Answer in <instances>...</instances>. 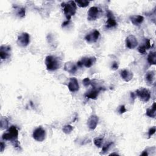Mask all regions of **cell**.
<instances>
[{
  "instance_id": "cell-16",
  "label": "cell",
  "mask_w": 156,
  "mask_h": 156,
  "mask_svg": "<svg viewBox=\"0 0 156 156\" xmlns=\"http://www.w3.org/2000/svg\"><path fill=\"white\" fill-rule=\"evenodd\" d=\"M120 76L125 82H129L132 79L133 73L132 72L130 71L129 69H124L121 71Z\"/></svg>"
},
{
  "instance_id": "cell-24",
  "label": "cell",
  "mask_w": 156,
  "mask_h": 156,
  "mask_svg": "<svg viewBox=\"0 0 156 156\" xmlns=\"http://www.w3.org/2000/svg\"><path fill=\"white\" fill-rule=\"evenodd\" d=\"M62 130L64 133L68 134V133H70L73 131V127L71 126V125H66L63 127Z\"/></svg>"
},
{
  "instance_id": "cell-27",
  "label": "cell",
  "mask_w": 156,
  "mask_h": 156,
  "mask_svg": "<svg viewBox=\"0 0 156 156\" xmlns=\"http://www.w3.org/2000/svg\"><path fill=\"white\" fill-rule=\"evenodd\" d=\"M82 82H83V84L85 87H88L90 84H91V80L90 79L88 78V77H86L83 80H82Z\"/></svg>"
},
{
  "instance_id": "cell-28",
  "label": "cell",
  "mask_w": 156,
  "mask_h": 156,
  "mask_svg": "<svg viewBox=\"0 0 156 156\" xmlns=\"http://www.w3.org/2000/svg\"><path fill=\"white\" fill-rule=\"evenodd\" d=\"M146 48L145 47L144 45H142V46H140V47H138V51H139V52L141 54H144L146 53Z\"/></svg>"
},
{
  "instance_id": "cell-10",
  "label": "cell",
  "mask_w": 156,
  "mask_h": 156,
  "mask_svg": "<svg viewBox=\"0 0 156 156\" xmlns=\"http://www.w3.org/2000/svg\"><path fill=\"white\" fill-rule=\"evenodd\" d=\"M102 89H103L102 87H99L96 88V87H93L92 89H91L90 90H89L85 93V97L89 99H96L100 91H101Z\"/></svg>"
},
{
  "instance_id": "cell-34",
  "label": "cell",
  "mask_w": 156,
  "mask_h": 156,
  "mask_svg": "<svg viewBox=\"0 0 156 156\" xmlns=\"http://www.w3.org/2000/svg\"><path fill=\"white\" fill-rule=\"evenodd\" d=\"M69 21H70V20H66V21H64V22L63 23L62 25V27H65L66 26H67V25L69 24Z\"/></svg>"
},
{
  "instance_id": "cell-15",
  "label": "cell",
  "mask_w": 156,
  "mask_h": 156,
  "mask_svg": "<svg viewBox=\"0 0 156 156\" xmlns=\"http://www.w3.org/2000/svg\"><path fill=\"white\" fill-rule=\"evenodd\" d=\"M83 64V66H85L86 68H90L96 61V58L95 57H83L80 60Z\"/></svg>"
},
{
  "instance_id": "cell-29",
  "label": "cell",
  "mask_w": 156,
  "mask_h": 156,
  "mask_svg": "<svg viewBox=\"0 0 156 156\" xmlns=\"http://www.w3.org/2000/svg\"><path fill=\"white\" fill-rule=\"evenodd\" d=\"M126 112H127V109L126 108L125 105H122L119 106V110H118V112H119V114H122V113H125Z\"/></svg>"
},
{
  "instance_id": "cell-25",
  "label": "cell",
  "mask_w": 156,
  "mask_h": 156,
  "mask_svg": "<svg viewBox=\"0 0 156 156\" xmlns=\"http://www.w3.org/2000/svg\"><path fill=\"white\" fill-rule=\"evenodd\" d=\"M112 144H113V143H112V142H110V143H108L107 144L105 145L104 146H103V147H102V151H101V154H105L108 152L109 148L110 147V146H111Z\"/></svg>"
},
{
  "instance_id": "cell-3",
  "label": "cell",
  "mask_w": 156,
  "mask_h": 156,
  "mask_svg": "<svg viewBox=\"0 0 156 156\" xmlns=\"http://www.w3.org/2000/svg\"><path fill=\"white\" fill-rule=\"evenodd\" d=\"M63 7V12L67 20H70L76 12V4L75 1H69L66 2H62L61 4Z\"/></svg>"
},
{
  "instance_id": "cell-12",
  "label": "cell",
  "mask_w": 156,
  "mask_h": 156,
  "mask_svg": "<svg viewBox=\"0 0 156 156\" xmlns=\"http://www.w3.org/2000/svg\"><path fill=\"white\" fill-rule=\"evenodd\" d=\"M68 88L71 92H76L79 89V85L78 83V81L75 77L70 78L69 80V83L68 85Z\"/></svg>"
},
{
  "instance_id": "cell-30",
  "label": "cell",
  "mask_w": 156,
  "mask_h": 156,
  "mask_svg": "<svg viewBox=\"0 0 156 156\" xmlns=\"http://www.w3.org/2000/svg\"><path fill=\"white\" fill-rule=\"evenodd\" d=\"M155 132V127H151L148 131V136H149V138H150L153 134H154Z\"/></svg>"
},
{
  "instance_id": "cell-4",
  "label": "cell",
  "mask_w": 156,
  "mask_h": 156,
  "mask_svg": "<svg viewBox=\"0 0 156 156\" xmlns=\"http://www.w3.org/2000/svg\"><path fill=\"white\" fill-rule=\"evenodd\" d=\"M136 96L141 101L146 102L151 98V91L145 88H140L136 90Z\"/></svg>"
},
{
  "instance_id": "cell-5",
  "label": "cell",
  "mask_w": 156,
  "mask_h": 156,
  "mask_svg": "<svg viewBox=\"0 0 156 156\" xmlns=\"http://www.w3.org/2000/svg\"><path fill=\"white\" fill-rule=\"evenodd\" d=\"M101 9L99 7L94 6L91 7L88 12L87 19L89 21H94L97 20L101 15Z\"/></svg>"
},
{
  "instance_id": "cell-26",
  "label": "cell",
  "mask_w": 156,
  "mask_h": 156,
  "mask_svg": "<svg viewBox=\"0 0 156 156\" xmlns=\"http://www.w3.org/2000/svg\"><path fill=\"white\" fill-rule=\"evenodd\" d=\"M18 15L21 18L24 17L25 16V9H24V8H20L18 9Z\"/></svg>"
},
{
  "instance_id": "cell-11",
  "label": "cell",
  "mask_w": 156,
  "mask_h": 156,
  "mask_svg": "<svg viewBox=\"0 0 156 156\" xmlns=\"http://www.w3.org/2000/svg\"><path fill=\"white\" fill-rule=\"evenodd\" d=\"M11 47L10 46H1L0 48V57L2 60H5L10 56Z\"/></svg>"
},
{
  "instance_id": "cell-22",
  "label": "cell",
  "mask_w": 156,
  "mask_h": 156,
  "mask_svg": "<svg viewBox=\"0 0 156 156\" xmlns=\"http://www.w3.org/2000/svg\"><path fill=\"white\" fill-rule=\"evenodd\" d=\"M75 2H76V4H77V5H78V6L84 8L88 5L90 1H85V0H79V1H75Z\"/></svg>"
},
{
  "instance_id": "cell-8",
  "label": "cell",
  "mask_w": 156,
  "mask_h": 156,
  "mask_svg": "<svg viewBox=\"0 0 156 156\" xmlns=\"http://www.w3.org/2000/svg\"><path fill=\"white\" fill-rule=\"evenodd\" d=\"M100 36V33L98 30H94L85 37V40L88 43H93L97 41Z\"/></svg>"
},
{
  "instance_id": "cell-2",
  "label": "cell",
  "mask_w": 156,
  "mask_h": 156,
  "mask_svg": "<svg viewBox=\"0 0 156 156\" xmlns=\"http://www.w3.org/2000/svg\"><path fill=\"white\" fill-rule=\"evenodd\" d=\"M61 60L59 58L53 56L48 55L45 58V65L48 71H55L61 66Z\"/></svg>"
},
{
  "instance_id": "cell-7",
  "label": "cell",
  "mask_w": 156,
  "mask_h": 156,
  "mask_svg": "<svg viewBox=\"0 0 156 156\" xmlns=\"http://www.w3.org/2000/svg\"><path fill=\"white\" fill-rule=\"evenodd\" d=\"M32 136L34 140L41 142L45 139L46 132L41 127H39L34 130Z\"/></svg>"
},
{
  "instance_id": "cell-17",
  "label": "cell",
  "mask_w": 156,
  "mask_h": 156,
  "mask_svg": "<svg viewBox=\"0 0 156 156\" xmlns=\"http://www.w3.org/2000/svg\"><path fill=\"white\" fill-rule=\"evenodd\" d=\"M77 66L72 62H66L64 65V69L71 74H74L77 71Z\"/></svg>"
},
{
  "instance_id": "cell-35",
  "label": "cell",
  "mask_w": 156,
  "mask_h": 156,
  "mask_svg": "<svg viewBox=\"0 0 156 156\" xmlns=\"http://www.w3.org/2000/svg\"><path fill=\"white\" fill-rule=\"evenodd\" d=\"M148 155V154L147 153V152H146V151H144V152H143V153L141 154V155Z\"/></svg>"
},
{
  "instance_id": "cell-6",
  "label": "cell",
  "mask_w": 156,
  "mask_h": 156,
  "mask_svg": "<svg viewBox=\"0 0 156 156\" xmlns=\"http://www.w3.org/2000/svg\"><path fill=\"white\" fill-rule=\"evenodd\" d=\"M16 43L20 47L24 48L27 46L30 43V36L26 32H23L18 35Z\"/></svg>"
},
{
  "instance_id": "cell-18",
  "label": "cell",
  "mask_w": 156,
  "mask_h": 156,
  "mask_svg": "<svg viewBox=\"0 0 156 156\" xmlns=\"http://www.w3.org/2000/svg\"><path fill=\"white\" fill-rule=\"evenodd\" d=\"M130 20L135 26L140 25L144 21V17L141 15H132L130 17Z\"/></svg>"
},
{
  "instance_id": "cell-1",
  "label": "cell",
  "mask_w": 156,
  "mask_h": 156,
  "mask_svg": "<svg viewBox=\"0 0 156 156\" xmlns=\"http://www.w3.org/2000/svg\"><path fill=\"white\" fill-rule=\"evenodd\" d=\"M18 131L16 127L14 126H12L6 132L3 133V135H2V138L4 140L10 141L15 147H20V146L18 141Z\"/></svg>"
},
{
  "instance_id": "cell-20",
  "label": "cell",
  "mask_w": 156,
  "mask_h": 156,
  "mask_svg": "<svg viewBox=\"0 0 156 156\" xmlns=\"http://www.w3.org/2000/svg\"><path fill=\"white\" fill-rule=\"evenodd\" d=\"M156 107L155 103L154 102L151 108H147L146 110V115L150 118H155L156 115Z\"/></svg>"
},
{
  "instance_id": "cell-19",
  "label": "cell",
  "mask_w": 156,
  "mask_h": 156,
  "mask_svg": "<svg viewBox=\"0 0 156 156\" xmlns=\"http://www.w3.org/2000/svg\"><path fill=\"white\" fill-rule=\"evenodd\" d=\"M155 74L154 71H148L145 75L146 81L148 83H150V84L153 83L155 80Z\"/></svg>"
},
{
  "instance_id": "cell-21",
  "label": "cell",
  "mask_w": 156,
  "mask_h": 156,
  "mask_svg": "<svg viewBox=\"0 0 156 156\" xmlns=\"http://www.w3.org/2000/svg\"><path fill=\"white\" fill-rule=\"evenodd\" d=\"M147 62L151 65H155L156 63V56L155 52H150L147 56Z\"/></svg>"
},
{
  "instance_id": "cell-31",
  "label": "cell",
  "mask_w": 156,
  "mask_h": 156,
  "mask_svg": "<svg viewBox=\"0 0 156 156\" xmlns=\"http://www.w3.org/2000/svg\"><path fill=\"white\" fill-rule=\"evenodd\" d=\"M146 49H149L151 47V43H150V40L149 39H146V43H145V44H144Z\"/></svg>"
},
{
  "instance_id": "cell-33",
  "label": "cell",
  "mask_w": 156,
  "mask_h": 156,
  "mask_svg": "<svg viewBox=\"0 0 156 156\" xmlns=\"http://www.w3.org/2000/svg\"><path fill=\"white\" fill-rule=\"evenodd\" d=\"M0 147H1V152H2L5 148V144L1 141V144H0Z\"/></svg>"
},
{
  "instance_id": "cell-13",
  "label": "cell",
  "mask_w": 156,
  "mask_h": 156,
  "mask_svg": "<svg viewBox=\"0 0 156 156\" xmlns=\"http://www.w3.org/2000/svg\"><path fill=\"white\" fill-rule=\"evenodd\" d=\"M98 121H99V118L96 115H93L90 116V118L87 121V126L88 128L91 130H94L96 127Z\"/></svg>"
},
{
  "instance_id": "cell-23",
  "label": "cell",
  "mask_w": 156,
  "mask_h": 156,
  "mask_svg": "<svg viewBox=\"0 0 156 156\" xmlns=\"http://www.w3.org/2000/svg\"><path fill=\"white\" fill-rule=\"evenodd\" d=\"M94 144L98 147H101L103 143V138L96 137L93 140Z\"/></svg>"
},
{
  "instance_id": "cell-9",
  "label": "cell",
  "mask_w": 156,
  "mask_h": 156,
  "mask_svg": "<svg viewBox=\"0 0 156 156\" xmlns=\"http://www.w3.org/2000/svg\"><path fill=\"white\" fill-rule=\"evenodd\" d=\"M138 44V41L136 38L133 35H130L126 38V45L129 49H134Z\"/></svg>"
},
{
  "instance_id": "cell-32",
  "label": "cell",
  "mask_w": 156,
  "mask_h": 156,
  "mask_svg": "<svg viewBox=\"0 0 156 156\" xmlns=\"http://www.w3.org/2000/svg\"><path fill=\"white\" fill-rule=\"evenodd\" d=\"M118 66H119L118 63L116 62H114L113 63L112 65V68L113 69H114V70H116V69H117L118 68Z\"/></svg>"
},
{
  "instance_id": "cell-14",
  "label": "cell",
  "mask_w": 156,
  "mask_h": 156,
  "mask_svg": "<svg viewBox=\"0 0 156 156\" xmlns=\"http://www.w3.org/2000/svg\"><path fill=\"white\" fill-rule=\"evenodd\" d=\"M107 16H108V20L105 23V26L107 28H111L116 26L117 25V23L115 19L113 17V13L111 12H108Z\"/></svg>"
}]
</instances>
